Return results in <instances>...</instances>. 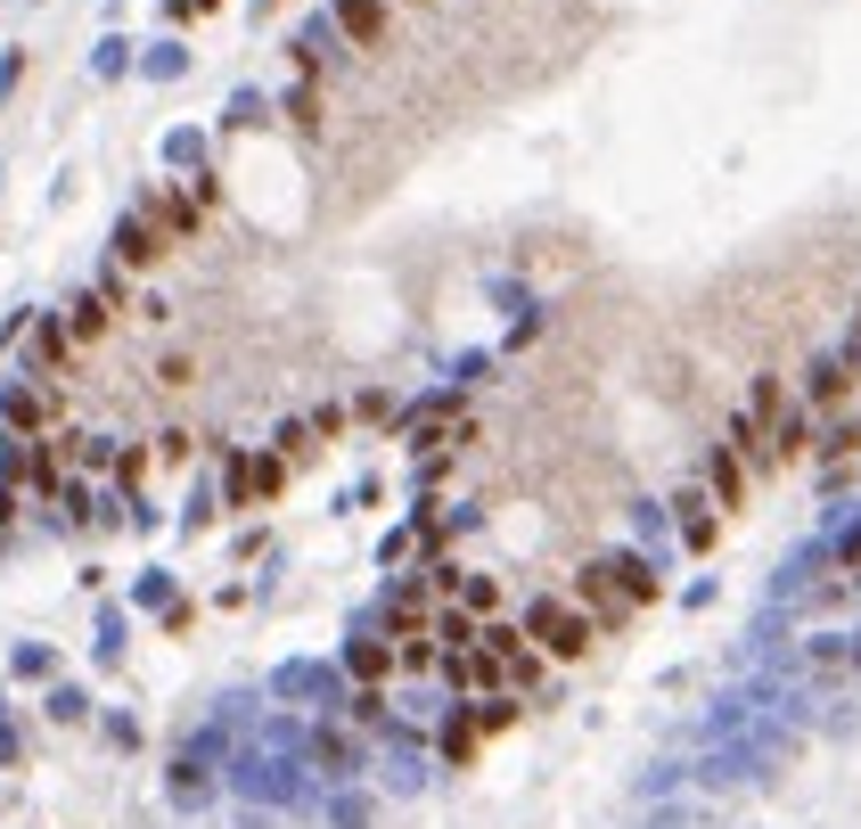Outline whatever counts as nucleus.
<instances>
[{"mask_svg": "<svg viewBox=\"0 0 861 829\" xmlns=\"http://www.w3.org/2000/svg\"><path fill=\"white\" fill-rule=\"evenodd\" d=\"M534 633L550 640L558 657H583V649H591V625H583V616H566V608H534Z\"/></svg>", "mask_w": 861, "mask_h": 829, "instance_id": "nucleus-1", "label": "nucleus"}, {"mask_svg": "<svg viewBox=\"0 0 861 829\" xmlns=\"http://www.w3.org/2000/svg\"><path fill=\"white\" fill-rule=\"evenodd\" d=\"M156 255H164L156 231H149V222H132V231H123V263H156Z\"/></svg>", "mask_w": 861, "mask_h": 829, "instance_id": "nucleus-2", "label": "nucleus"}, {"mask_svg": "<svg viewBox=\"0 0 861 829\" xmlns=\"http://www.w3.org/2000/svg\"><path fill=\"white\" fill-rule=\"evenodd\" d=\"M345 26L362 33V41H377V9H369V0H345Z\"/></svg>", "mask_w": 861, "mask_h": 829, "instance_id": "nucleus-3", "label": "nucleus"}]
</instances>
